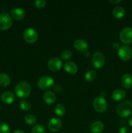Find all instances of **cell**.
<instances>
[{
    "instance_id": "cell-36",
    "label": "cell",
    "mask_w": 132,
    "mask_h": 133,
    "mask_svg": "<svg viewBox=\"0 0 132 133\" xmlns=\"http://www.w3.org/2000/svg\"><path fill=\"white\" fill-rule=\"evenodd\" d=\"M89 55H90V53H89V51H87L86 52H85V57H89Z\"/></svg>"
},
{
    "instance_id": "cell-7",
    "label": "cell",
    "mask_w": 132,
    "mask_h": 133,
    "mask_svg": "<svg viewBox=\"0 0 132 133\" xmlns=\"http://www.w3.org/2000/svg\"><path fill=\"white\" fill-rule=\"evenodd\" d=\"M105 61H106V58H105L104 55L103 53L100 51L94 53L92 57V64L95 68L99 69L102 68L104 65Z\"/></svg>"
},
{
    "instance_id": "cell-17",
    "label": "cell",
    "mask_w": 132,
    "mask_h": 133,
    "mask_svg": "<svg viewBox=\"0 0 132 133\" xmlns=\"http://www.w3.org/2000/svg\"><path fill=\"white\" fill-rule=\"evenodd\" d=\"M126 96V93L122 89H116L112 93V98L115 101H120L124 99Z\"/></svg>"
},
{
    "instance_id": "cell-23",
    "label": "cell",
    "mask_w": 132,
    "mask_h": 133,
    "mask_svg": "<svg viewBox=\"0 0 132 133\" xmlns=\"http://www.w3.org/2000/svg\"><path fill=\"white\" fill-rule=\"evenodd\" d=\"M97 76V74L94 70H90V71H87L85 75V79L87 81H93L94 80Z\"/></svg>"
},
{
    "instance_id": "cell-25",
    "label": "cell",
    "mask_w": 132,
    "mask_h": 133,
    "mask_svg": "<svg viewBox=\"0 0 132 133\" xmlns=\"http://www.w3.org/2000/svg\"><path fill=\"white\" fill-rule=\"evenodd\" d=\"M19 107L21 108V109H22L23 110L25 111H28L29 110V109H31V105L28 101L27 100H21L19 102Z\"/></svg>"
},
{
    "instance_id": "cell-2",
    "label": "cell",
    "mask_w": 132,
    "mask_h": 133,
    "mask_svg": "<svg viewBox=\"0 0 132 133\" xmlns=\"http://www.w3.org/2000/svg\"><path fill=\"white\" fill-rule=\"evenodd\" d=\"M31 92V87L28 83L22 81L18 83L15 87V93L19 98H26Z\"/></svg>"
},
{
    "instance_id": "cell-11",
    "label": "cell",
    "mask_w": 132,
    "mask_h": 133,
    "mask_svg": "<svg viewBox=\"0 0 132 133\" xmlns=\"http://www.w3.org/2000/svg\"><path fill=\"white\" fill-rule=\"evenodd\" d=\"M62 127V122L58 118H53L48 122V128L52 132H57Z\"/></svg>"
},
{
    "instance_id": "cell-16",
    "label": "cell",
    "mask_w": 132,
    "mask_h": 133,
    "mask_svg": "<svg viewBox=\"0 0 132 133\" xmlns=\"http://www.w3.org/2000/svg\"><path fill=\"white\" fill-rule=\"evenodd\" d=\"M104 129V123L100 121L93 122L90 126V131L92 133H100Z\"/></svg>"
},
{
    "instance_id": "cell-32",
    "label": "cell",
    "mask_w": 132,
    "mask_h": 133,
    "mask_svg": "<svg viewBox=\"0 0 132 133\" xmlns=\"http://www.w3.org/2000/svg\"><path fill=\"white\" fill-rule=\"evenodd\" d=\"M109 1L113 4H117V3H119L121 2L122 0H109Z\"/></svg>"
},
{
    "instance_id": "cell-21",
    "label": "cell",
    "mask_w": 132,
    "mask_h": 133,
    "mask_svg": "<svg viewBox=\"0 0 132 133\" xmlns=\"http://www.w3.org/2000/svg\"><path fill=\"white\" fill-rule=\"evenodd\" d=\"M10 78L7 74H0V86L1 87H7L10 84Z\"/></svg>"
},
{
    "instance_id": "cell-1",
    "label": "cell",
    "mask_w": 132,
    "mask_h": 133,
    "mask_svg": "<svg viewBox=\"0 0 132 133\" xmlns=\"http://www.w3.org/2000/svg\"><path fill=\"white\" fill-rule=\"evenodd\" d=\"M116 112L119 116L127 118L132 114V103L129 101H124L119 103L116 109Z\"/></svg>"
},
{
    "instance_id": "cell-26",
    "label": "cell",
    "mask_w": 132,
    "mask_h": 133,
    "mask_svg": "<svg viewBox=\"0 0 132 133\" xmlns=\"http://www.w3.org/2000/svg\"><path fill=\"white\" fill-rule=\"evenodd\" d=\"M45 131L43 126H42L40 124L35 125L34 127L32 128V131H31V133H45Z\"/></svg>"
},
{
    "instance_id": "cell-5",
    "label": "cell",
    "mask_w": 132,
    "mask_h": 133,
    "mask_svg": "<svg viewBox=\"0 0 132 133\" xmlns=\"http://www.w3.org/2000/svg\"><path fill=\"white\" fill-rule=\"evenodd\" d=\"M117 53L119 57L124 61H128L132 57V51L128 45H123L119 47Z\"/></svg>"
},
{
    "instance_id": "cell-10",
    "label": "cell",
    "mask_w": 132,
    "mask_h": 133,
    "mask_svg": "<svg viewBox=\"0 0 132 133\" xmlns=\"http://www.w3.org/2000/svg\"><path fill=\"white\" fill-rule=\"evenodd\" d=\"M62 66V62L59 58L53 57L48 62V67L49 70L53 71H57L61 69Z\"/></svg>"
},
{
    "instance_id": "cell-33",
    "label": "cell",
    "mask_w": 132,
    "mask_h": 133,
    "mask_svg": "<svg viewBox=\"0 0 132 133\" xmlns=\"http://www.w3.org/2000/svg\"><path fill=\"white\" fill-rule=\"evenodd\" d=\"M14 133H25L24 131L21 129H17L14 131Z\"/></svg>"
},
{
    "instance_id": "cell-8",
    "label": "cell",
    "mask_w": 132,
    "mask_h": 133,
    "mask_svg": "<svg viewBox=\"0 0 132 133\" xmlns=\"http://www.w3.org/2000/svg\"><path fill=\"white\" fill-rule=\"evenodd\" d=\"M54 79L50 76H43L38 81V86L40 89L47 90L51 88L54 84Z\"/></svg>"
},
{
    "instance_id": "cell-13",
    "label": "cell",
    "mask_w": 132,
    "mask_h": 133,
    "mask_svg": "<svg viewBox=\"0 0 132 133\" xmlns=\"http://www.w3.org/2000/svg\"><path fill=\"white\" fill-rule=\"evenodd\" d=\"M10 14H11L12 17L16 20H21L25 17V12L24 10L19 7L12 9Z\"/></svg>"
},
{
    "instance_id": "cell-35",
    "label": "cell",
    "mask_w": 132,
    "mask_h": 133,
    "mask_svg": "<svg viewBox=\"0 0 132 133\" xmlns=\"http://www.w3.org/2000/svg\"><path fill=\"white\" fill-rule=\"evenodd\" d=\"M129 125L131 126V127H132V117H131L130 118H129Z\"/></svg>"
},
{
    "instance_id": "cell-28",
    "label": "cell",
    "mask_w": 132,
    "mask_h": 133,
    "mask_svg": "<svg viewBox=\"0 0 132 133\" xmlns=\"http://www.w3.org/2000/svg\"><path fill=\"white\" fill-rule=\"evenodd\" d=\"M0 133H10V127L6 123L0 122Z\"/></svg>"
},
{
    "instance_id": "cell-29",
    "label": "cell",
    "mask_w": 132,
    "mask_h": 133,
    "mask_svg": "<svg viewBox=\"0 0 132 133\" xmlns=\"http://www.w3.org/2000/svg\"><path fill=\"white\" fill-rule=\"evenodd\" d=\"M34 4L38 8L41 9V8L44 7L45 6V5H46V1L45 0H36L34 1Z\"/></svg>"
},
{
    "instance_id": "cell-19",
    "label": "cell",
    "mask_w": 132,
    "mask_h": 133,
    "mask_svg": "<svg viewBox=\"0 0 132 133\" xmlns=\"http://www.w3.org/2000/svg\"><path fill=\"white\" fill-rule=\"evenodd\" d=\"M43 100L48 105H52L56 101V96L53 92L47 91L43 95Z\"/></svg>"
},
{
    "instance_id": "cell-4",
    "label": "cell",
    "mask_w": 132,
    "mask_h": 133,
    "mask_svg": "<svg viewBox=\"0 0 132 133\" xmlns=\"http://www.w3.org/2000/svg\"><path fill=\"white\" fill-rule=\"evenodd\" d=\"M93 107L96 111L98 112H104L107 107V103L104 97H97L93 101Z\"/></svg>"
},
{
    "instance_id": "cell-37",
    "label": "cell",
    "mask_w": 132,
    "mask_h": 133,
    "mask_svg": "<svg viewBox=\"0 0 132 133\" xmlns=\"http://www.w3.org/2000/svg\"><path fill=\"white\" fill-rule=\"evenodd\" d=\"M0 112H1V109H0Z\"/></svg>"
},
{
    "instance_id": "cell-14",
    "label": "cell",
    "mask_w": 132,
    "mask_h": 133,
    "mask_svg": "<svg viewBox=\"0 0 132 133\" xmlns=\"http://www.w3.org/2000/svg\"><path fill=\"white\" fill-rule=\"evenodd\" d=\"M121 84L126 89H130L132 87V75L129 74H124L122 76Z\"/></svg>"
},
{
    "instance_id": "cell-20",
    "label": "cell",
    "mask_w": 132,
    "mask_h": 133,
    "mask_svg": "<svg viewBox=\"0 0 132 133\" xmlns=\"http://www.w3.org/2000/svg\"><path fill=\"white\" fill-rule=\"evenodd\" d=\"M113 15L116 18H122L125 15V10L121 6H116L113 9Z\"/></svg>"
},
{
    "instance_id": "cell-6",
    "label": "cell",
    "mask_w": 132,
    "mask_h": 133,
    "mask_svg": "<svg viewBox=\"0 0 132 133\" xmlns=\"http://www.w3.org/2000/svg\"><path fill=\"white\" fill-rule=\"evenodd\" d=\"M38 32L34 28L28 27L23 32V38L27 42L32 44L35 42L38 39Z\"/></svg>"
},
{
    "instance_id": "cell-38",
    "label": "cell",
    "mask_w": 132,
    "mask_h": 133,
    "mask_svg": "<svg viewBox=\"0 0 132 133\" xmlns=\"http://www.w3.org/2000/svg\"><path fill=\"white\" fill-rule=\"evenodd\" d=\"M131 133H132V131H131Z\"/></svg>"
},
{
    "instance_id": "cell-3",
    "label": "cell",
    "mask_w": 132,
    "mask_h": 133,
    "mask_svg": "<svg viewBox=\"0 0 132 133\" xmlns=\"http://www.w3.org/2000/svg\"><path fill=\"white\" fill-rule=\"evenodd\" d=\"M12 25L11 16L6 12L0 14V30L5 31L10 28Z\"/></svg>"
},
{
    "instance_id": "cell-15",
    "label": "cell",
    "mask_w": 132,
    "mask_h": 133,
    "mask_svg": "<svg viewBox=\"0 0 132 133\" xmlns=\"http://www.w3.org/2000/svg\"><path fill=\"white\" fill-rule=\"evenodd\" d=\"M14 100H15V96L12 92L6 91V92H3L1 95V101L6 105H10L12 103Z\"/></svg>"
},
{
    "instance_id": "cell-31",
    "label": "cell",
    "mask_w": 132,
    "mask_h": 133,
    "mask_svg": "<svg viewBox=\"0 0 132 133\" xmlns=\"http://www.w3.org/2000/svg\"><path fill=\"white\" fill-rule=\"evenodd\" d=\"M54 90L56 92H58V93H60V92L62 90V87H61L60 85H58V84H56V85L54 87Z\"/></svg>"
},
{
    "instance_id": "cell-9",
    "label": "cell",
    "mask_w": 132,
    "mask_h": 133,
    "mask_svg": "<svg viewBox=\"0 0 132 133\" xmlns=\"http://www.w3.org/2000/svg\"><path fill=\"white\" fill-rule=\"evenodd\" d=\"M120 39L123 43L129 44L132 43V28L125 27L120 32Z\"/></svg>"
},
{
    "instance_id": "cell-22",
    "label": "cell",
    "mask_w": 132,
    "mask_h": 133,
    "mask_svg": "<svg viewBox=\"0 0 132 133\" xmlns=\"http://www.w3.org/2000/svg\"><path fill=\"white\" fill-rule=\"evenodd\" d=\"M54 112H55L56 114L58 115V116H63L65 114V107L61 103L58 104V105L55 107Z\"/></svg>"
},
{
    "instance_id": "cell-24",
    "label": "cell",
    "mask_w": 132,
    "mask_h": 133,
    "mask_svg": "<svg viewBox=\"0 0 132 133\" xmlns=\"http://www.w3.org/2000/svg\"><path fill=\"white\" fill-rule=\"evenodd\" d=\"M36 118L32 114H27L25 117V122L27 124L30 125H34L36 123Z\"/></svg>"
},
{
    "instance_id": "cell-18",
    "label": "cell",
    "mask_w": 132,
    "mask_h": 133,
    "mask_svg": "<svg viewBox=\"0 0 132 133\" xmlns=\"http://www.w3.org/2000/svg\"><path fill=\"white\" fill-rule=\"evenodd\" d=\"M64 69L67 73L70 74H75L78 71V66L72 61H68L64 64Z\"/></svg>"
},
{
    "instance_id": "cell-30",
    "label": "cell",
    "mask_w": 132,
    "mask_h": 133,
    "mask_svg": "<svg viewBox=\"0 0 132 133\" xmlns=\"http://www.w3.org/2000/svg\"><path fill=\"white\" fill-rule=\"evenodd\" d=\"M129 132V129L126 126H123V127H120V129L119 131V133H128Z\"/></svg>"
},
{
    "instance_id": "cell-12",
    "label": "cell",
    "mask_w": 132,
    "mask_h": 133,
    "mask_svg": "<svg viewBox=\"0 0 132 133\" xmlns=\"http://www.w3.org/2000/svg\"><path fill=\"white\" fill-rule=\"evenodd\" d=\"M74 47L75 49L81 52H86L88 49V44L83 39H77L74 42Z\"/></svg>"
},
{
    "instance_id": "cell-34",
    "label": "cell",
    "mask_w": 132,
    "mask_h": 133,
    "mask_svg": "<svg viewBox=\"0 0 132 133\" xmlns=\"http://www.w3.org/2000/svg\"><path fill=\"white\" fill-rule=\"evenodd\" d=\"M113 47L115 49H119V48L120 46H119V44H118V43H115V44H113Z\"/></svg>"
},
{
    "instance_id": "cell-27",
    "label": "cell",
    "mask_w": 132,
    "mask_h": 133,
    "mask_svg": "<svg viewBox=\"0 0 132 133\" xmlns=\"http://www.w3.org/2000/svg\"><path fill=\"white\" fill-rule=\"evenodd\" d=\"M72 56V52L69 49H65L61 53V58L63 60L69 59Z\"/></svg>"
}]
</instances>
